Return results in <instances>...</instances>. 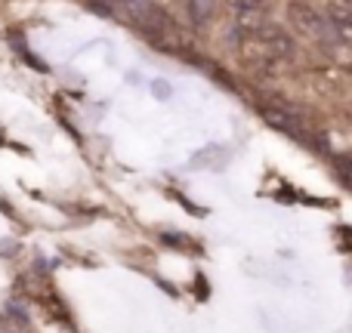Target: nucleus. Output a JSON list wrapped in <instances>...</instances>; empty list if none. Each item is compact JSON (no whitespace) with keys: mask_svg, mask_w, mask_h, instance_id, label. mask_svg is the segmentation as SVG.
<instances>
[{"mask_svg":"<svg viewBox=\"0 0 352 333\" xmlns=\"http://www.w3.org/2000/svg\"><path fill=\"white\" fill-rule=\"evenodd\" d=\"M136 25H140V31L155 43V47H161V49H179L182 47L179 25H176V19L167 10H161V6L148 3L146 12L136 19Z\"/></svg>","mask_w":352,"mask_h":333,"instance_id":"obj_1","label":"nucleus"},{"mask_svg":"<svg viewBox=\"0 0 352 333\" xmlns=\"http://www.w3.org/2000/svg\"><path fill=\"white\" fill-rule=\"evenodd\" d=\"M287 19H291V25L297 28V34L312 37V41H324V37L331 34V22L312 3H306V0H294V3L287 6Z\"/></svg>","mask_w":352,"mask_h":333,"instance_id":"obj_2","label":"nucleus"},{"mask_svg":"<svg viewBox=\"0 0 352 333\" xmlns=\"http://www.w3.org/2000/svg\"><path fill=\"white\" fill-rule=\"evenodd\" d=\"M260 115L269 127L281 130V133L294 136V139H306V130L300 115L291 108V105H281V102H260Z\"/></svg>","mask_w":352,"mask_h":333,"instance_id":"obj_3","label":"nucleus"},{"mask_svg":"<svg viewBox=\"0 0 352 333\" xmlns=\"http://www.w3.org/2000/svg\"><path fill=\"white\" fill-rule=\"evenodd\" d=\"M217 0H186V16L192 22L195 31L210 28V22L217 19Z\"/></svg>","mask_w":352,"mask_h":333,"instance_id":"obj_4","label":"nucleus"},{"mask_svg":"<svg viewBox=\"0 0 352 333\" xmlns=\"http://www.w3.org/2000/svg\"><path fill=\"white\" fill-rule=\"evenodd\" d=\"M232 10V16H241V12H254V10H266V0H226Z\"/></svg>","mask_w":352,"mask_h":333,"instance_id":"obj_5","label":"nucleus"},{"mask_svg":"<svg viewBox=\"0 0 352 333\" xmlns=\"http://www.w3.org/2000/svg\"><path fill=\"white\" fill-rule=\"evenodd\" d=\"M0 330H3V318H0Z\"/></svg>","mask_w":352,"mask_h":333,"instance_id":"obj_6","label":"nucleus"}]
</instances>
